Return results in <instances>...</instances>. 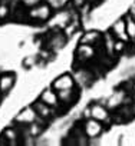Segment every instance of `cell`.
<instances>
[{
    "label": "cell",
    "mask_w": 135,
    "mask_h": 146,
    "mask_svg": "<svg viewBox=\"0 0 135 146\" xmlns=\"http://www.w3.org/2000/svg\"><path fill=\"white\" fill-rule=\"evenodd\" d=\"M111 33L115 39H119V40H124V42H129V36L126 33V22H125V17H121L118 19L114 25H112V29H111Z\"/></svg>",
    "instance_id": "1"
},
{
    "label": "cell",
    "mask_w": 135,
    "mask_h": 146,
    "mask_svg": "<svg viewBox=\"0 0 135 146\" xmlns=\"http://www.w3.org/2000/svg\"><path fill=\"white\" fill-rule=\"evenodd\" d=\"M102 130H104L102 122H99V120H96L94 117H91V119L86 120V123H85V132H86V135L89 137H98L102 133Z\"/></svg>",
    "instance_id": "2"
},
{
    "label": "cell",
    "mask_w": 135,
    "mask_h": 146,
    "mask_svg": "<svg viewBox=\"0 0 135 146\" xmlns=\"http://www.w3.org/2000/svg\"><path fill=\"white\" fill-rule=\"evenodd\" d=\"M74 86H75V80H74V78H72L71 75H68V73H65V75L59 76V78L53 82V85H52V88H53L55 90L74 89Z\"/></svg>",
    "instance_id": "3"
},
{
    "label": "cell",
    "mask_w": 135,
    "mask_h": 146,
    "mask_svg": "<svg viewBox=\"0 0 135 146\" xmlns=\"http://www.w3.org/2000/svg\"><path fill=\"white\" fill-rule=\"evenodd\" d=\"M91 117L99 120V122H106L109 119V113H108V109L102 105H92L91 108Z\"/></svg>",
    "instance_id": "4"
},
{
    "label": "cell",
    "mask_w": 135,
    "mask_h": 146,
    "mask_svg": "<svg viewBox=\"0 0 135 146\" xmlns=\"http://www.w3.org/2000/svg\"><path fill=\"white\" fill-rule=\"evenodd\" d=\"M15 79L16 76L13 73H5V75L0 76V92H3V93L9 92L15 85Z\"/></svg>",
    "instance_id": "5"
},
{
    "label": "cell",
    "mask_w": 135,
    "mask_h": 146,
    "mask_svg": "<svg viewBox=\"0 0 135 146\" xmlns=\"http://www.w3.org/2000/svg\"><path fill=\"white\" fill-rule=\"evenodd\" d=\"M55 89H46L42 95H40V100L45 102L46 105H49L50 108H55L57 106V102H59V98H57V93L53 92Z\"/></svg>",
    "instance_id": "6"
},
{
    "label": "cell",
    "mask_w": 135,
    "mask_h": 146,
    "mask_svg": "<svg viewBox=\"0 0 135 146\" xmlns=\"http://www.w3.org/2000/svg\"><path fill=\"white\" fill-rule=\"evenodd\" d=\"M36 117H37V113L35 112V109L32 106V108H27L23 112H20L16 116V120L17 122H22V123H32V122L36 120Z\"/></svg>",
    "instance_id": "7"
},
{
    "label": "cell",
    "mask_w": 135,
    "mask_h": 146,
    "mask_svg": "<svg viewBox=\"0 0 135 146\" xmlns=\"http://www.w3.org/2000/svg\"><path fill=\"white\" fill-rule=\"evenodd\" d=\"M30 16L35 19H39V20H46L50 16V7L47 5H40L30 10Z\"/></svg>",
    "instance_id": "8"
},
{
    "label": "cell",
    "mask_w": 135,
    "mask_h": 146,
    "mask_svg": "<svg viewBox=\"0 0 135 146\" xmlns=\"http://www.w3.org/2000/svg\"><path fill=\"white\" fill-rule=\"evenodd\" d=\"M33 109H35V112L37 113V116H40V117H47V116H50V115H52L50 106H49V105H46V103H45V102H42V100L35 102Z\"/></svg>",
    "instance_id": "9"
},
{
    "label": "cell",
    "mask_w": 135,
    "mask_h": 146,
    "mask_svg": "<svg viewBox=\"0 0 135 146\" xmlns=\"http://www.w3.org/2000/svg\"><path fill=\"white\" fill-rule=\"evenodd\" d=\"M76 53L81 56V59H89V57H92L94 56V47H92V44H86V43H82L79 47H78V50H76Z\"/></svg>",
    "instance_id": "10"
},
{
    "label": "cell",
    "mask_w": 135,
    "mask_h": 146,
    "mask_svg": "<svg viewBox=\"0 0 135 146\" xmlns=\"http://www.w3.org/2000/svg\"><path fill=\"white\" fill-rule=\"evenodd\" d=\"M101 39V33L99 32H96V30H92V32H88L86 35H84V37H82V43H86V44H92L94 46V43H96L98 40Z\"/></svg>",
    "instance_id": "11"
},
{
    "label": "cell",
    "mask_w": 135,
    "mask_h": 146,
    "mask_svg": "<svg viewBox=\"0 0 135 146\" xmlns=\"http://www.w3.org/2000/svg\"><path fill=\"white\" fill-rule=\"evenodd\" d=\"M125 22H126V33L129 36V40H134L135 39V19L131 17L129 15H126Z\"/></svg>",
    "instance_id": "12"
},
{
    "label": "cell",
    "mask_w": 135,
    "mask_h": 146,
    "mask_svg": "<svg viewBox=\"0 0 135 146\" xmlns=\"http://www.w3.org/2000/svg\"><path fill=\"white\" fill-rule=\"evenodd\" d=\"M57 92V98L59 100L62 102H68V100H71V96H72V89H63V90H56Z\"/></svg>",
    "instance_id": "13"
},
{
    "label": "cell",
    "mask_w": 135,
    "mask_h": 146,
    "mask_svg": "<svg viewBox=\"0 0 135 146\" xmlns=\"http://www.w3.org/2000/svg\"><path fill=\"white\" fill-rule=\"evenodd\" d=\"M3 137H6L7 140H10V143L13 145V143H15V140L17 139V133H16L12 127H7V129L3 132Z\"/></svg>",
    "instance_id": "14"
},
{
    "label": "cell",
    "mask_w": 135,
    "mask_h": 146,
    "mask_svg": "<svg viewBox=\"0 0 135 146\" xmlns=\"http://www.w3.org/2000/svg\"><path fill=\"white\" fill-rule=\"evenodd\" d=\"M125 43H126V42H124V40L115 39V42H114V52H115V53H121V52H124V49H125Z\"/></svg>",
    "instance_id": "15"
},
{
    "label": "cell",
    "mask_w": 135,
    "mask_h": 146,
    "mask_svg": "<svg viewBox=\"0 0 135 146\" xmlns=\"http://www.w3.org/2000/svg\"><path fill=\"white\" fill-rule=\"evenodd\" d=\"M30 133H32V136L39 135V133H40V126H39L37 123L32 122V123H30Z\"/></svg>",
    "instance_id": "16"
},
{
    "label": "cell",
    "mask_w": 135,
    "mask_h": 146,
    "mask_svg": "<svg viewBox=\"0 0 135 146\" xmlns=\"http://www.w3.org/2000/svg\"><path fill=\"white\" fill-rule=\"evenodd\" d=\"M7 16V7L6 6H0V19H3Z\"/></svg>",
    "instance_id": "17"
},
{
    "label": "cell",
    "mask_w": 135,
    "mask_h": 146,
    "mask_svg": "<svg viewBox=\"0 0 135 146\" xmlns=\"http://www.w3.org/2000/svg\"><path fill=\"white\" fill-rule=\"evenodd\" d=\"M75 29H76V23H74L72 26H68V29H66V35H68V36H71V35L75 32Z\"/></svg>",
    "instance_id": "18"
},
{
    "label": "cell",
    "mask_w": 135,
    "mask_h": 146,
    "mask_svg": "<svg viewBox=\"0 0 135 146\" xmlns=\"http://www.w3.org/2000/svg\"><path fill=\"white\" fill-rule=\"evenodd\" d=\"M128 15H129L131 17H134V19H135V3H134V5H131V7H129V12H128Z\"/></svg>",
    "instance_id": "19"
},
{
    "label": "cell",
    "mask_w": 135,
    "mask_h": 146,
    "mask_svg": "<svg viewBox=\"0 0 135 146\" xmlns=\"http://www.w3.org/2000/svg\"><path fill=\"white\" fill-rule=\"evenodd\" d=\"M74 3H75V6H82L84 5V0H74Z\"/></svg>",
    "instance_id": "20"
},
{
    "label": "cell",
    "mask_w": 135,
    "mask_h": 146,
    "mask_svg": "<svg viewBox=\"0 0 135 146\" xmlns=\"http://www.w3.org/2000/svg\"><path fill=\"white\" fill-rule=\"evenodd\" d=\"M134 92H135V85H134Z\"/></svg>",
    "instance_id": "21"
},
{
    "label": "cell",
    "mask_w": 135,
    "mask_h": 146,
    "mask_svg": "<svg viewBox=\"0 0 135 146\" xmlns=\"http://www.w3.org/2000/svg\"><path fill=\"white\" fill-rule=\"evenodd\" d=\"M134 99H135V96H134Z\"/></svg>",
    "instance_id": "22"
}]
</instances>
